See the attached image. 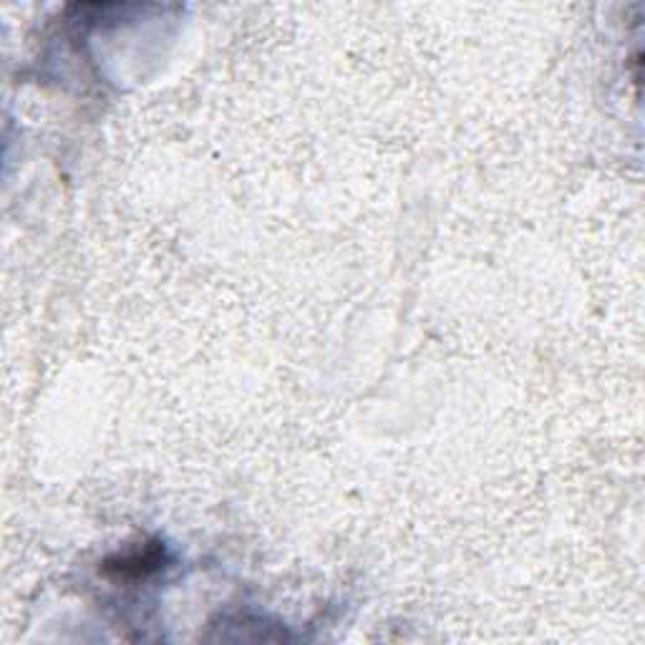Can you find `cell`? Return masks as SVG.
Segmentation results:
<instances>
[{
  "instance_id": "1",
  "label": "cell",
  "mask_w": 645,
  "mask_h": 645,
  "mask_svg": "<svg viewBox=\"0 0 645 645\" xmlns=\"http://www.w3.org/2000/svg\"><path fill=\"white\" fill-rule=\"evenodd\" d=\"M164 560V550L157 545H149L144 550L129 552V555L119 557V560L106 562V572L119 577H144L149 572L159 570Z\"/></svg>"
}]
</instances>
